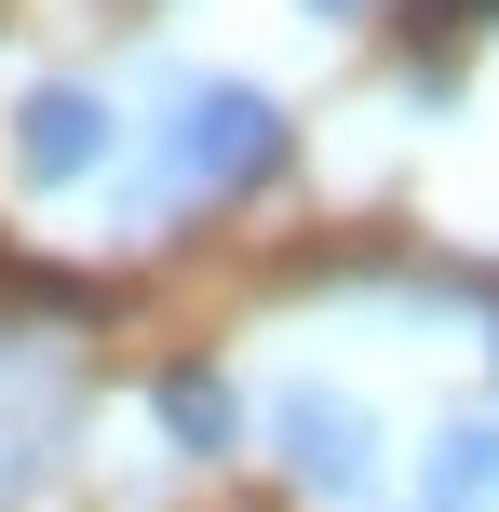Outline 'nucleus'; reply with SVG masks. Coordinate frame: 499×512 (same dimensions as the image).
<instances>
[{
	"mask_svg": "<svg viewBox=\"0 0 499 512\" xmlns=\"http://www.w3.org/2000/svg\"><path fill=\"white\" fill-rule=\"evenodd\" d=\"M257 176H284V108H270L257 81L176 68L162 108H149V162H135V189H122V230H162V216H189V203H230V189H257Z\"/></svg>",
	"mask_w": 499,
	"mask_h": 512,
	"instance_id": "nucleus-1",
	"label": "nucleus"
},
{
	"mask_svg": "<svg viewBox=\"0 0 499 512\" xmlns=\"http://www.w3.org/2000/svg\"><path fill=\"white\" fill-rule=\"evenodd\" d=\"M270 459L297 472L311 499H365L378 486V418H365V391H338V378H284L270 391Z\"/></svg>",
	"mask_w": 499,
	"mask_h": 512,
	"instance_id": "nucleus-2",
	"label": "nucleus"
},
{
	"mask_svg": "<svg viewBox=\"0 0 499 512\" xmlns=\"http://www.w3.org/2000/svg\"><path fill=\"white\" fill-rule=\"evenodd\" d=\"M122 162V108L95 81H27L14 95V176L27 189H95Z\"/></svg>",
	"mask_w": 499,
	"mask_h": 512,
	"instance_id": "nucleus-3",
	"label": "nucleus"
},
{
	"mask_svg": "<svg viewBox=\"0 0 499 512\" xmlns=\"http://www.w3.org/2000/svg\"><path fill=\"white\" fill-rule=\"evenodd\" d=\"M68 432H81V391L54 378L41 351H27V337H0V486H41L54 459H68Z\"/></svg>",
	"mask_w": 499,
	"mask_h": 512,
	"instance_id": "nucleus-4",
	"label": "nucleus"
},
{
	"mask_svg": "<svg viewBox=\"0 0 499 512\" xmlns=\"http://www.w3.org/2000/svg\"><path fill=\"white\" fill-rule=\"evenodd\" d=\"M149 418H162L176 459H230V445H243V391L216 378V364H162V378H149Z\"/></svg>",
	"mask_w": 499,
	"mask_h": 512,
	"instance_id": "nucleus-5",
	"label": "nucleus"
},
{
	"mask_svg": "<svg viewBox=\"0 0 499 512\" xmlns=\"http://www.w3.org/2000/svg\"><path fill=\"white\" fill-rule=\"evenodd\" d=\"M432 512H499V418H446L432 432Z\"/></svg>",
	"mask_w": 499,
	"mask_h": 512,
	"instance_id": "nucleus-6",
	"label": "nucleus"
},
{
	"mask_svg": "<svg viewBox=\"0 0 499 512\" xmlns=\"http://www.w3.org/2000/svg\"><path fill=\"white\" fill-rule=\"evenodd\" d=\"M297 14H365V0H297Z\"/></svg>",
	"mask_w": 499,
	"mask_h": 512,
	"instance_id": "nucleus-7",
	"label": "nucleus"
},
{
	"mask_svg": "<svg viewBox=\"0 0 499 512\" xmlns=\"http://www.w3.org/2000/svg\"><path fill=\"white\" fill-rule=\"evenodd\" d=\"M486 364H499V337H486Z\"/></svg>",
	"mask_w": 499,
	"mask_h": 512,
	"instance_id": "nucleus-8",
	"label": "nucleus"
},
{
	"mask_svg": "<svg viewBox=\"0 0 499 512\" xmlns=\"http://www.w3.org/2000/svg\"><path fill=\"white\" fill-rule=\"evenodd\" d=\"M419 512H432V499H419Z\"/></svg>",
	"mask_w": 499,
	"mask_h": 512,
	"instance_id": "nucleus-9",
	"label": "nucleus"
}]
</instances>
